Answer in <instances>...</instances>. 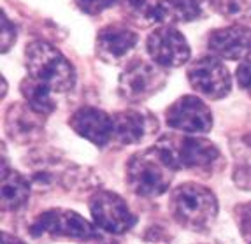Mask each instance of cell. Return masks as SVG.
I'll list each match as a JSON object with an SVG mask.
<instances>
[{"mask_svg": "<svg viewBox=\"0 0 251 244\" xmlns=\"http://www.w3.org/2000/svg\"><path fill=\"white\" fill-rule=\"evenodd\" d=\"M169 211L177 225L192 232H205L218 216L216 195L207 186L183 183L172 190Z\"/></svg>", "mask_w": 251, "mask_h": 244, "instance_id": "3", "label": "cell"}, {"mask_svg": "<svg viewBox=\"0 0 251 244\" xmlns=\"http://www.w3.org/2000/svg\"><path fill=\"white\" fill-rule=\"evenodd\" d=\"M146 48L151 60L163 69L181 67L192 56L188 42L174 25H163L153 30L148 35Z\"/></svg>", "mask_w": 251, "mask_h": 244, "instance_id": "9", "label": "cell"}, {"mask_svg": "<svg viewBox=\"0 0 251 244\" xmlns=\"http://www.w3.org/2000/svg\"><path fill=\"white\" fill-rule=\"evenodd\" d=\"M2 244H25L20 237L9 234V232H2Z\"/></svg>", "mask_w": 251, "mask_h": 244, "instance_id": "26", "label": "cell"}, {"mask_svg": "<svg viewBox=\"0 0 251 244\" xmlns=\"http://www.w3.org/2000/svg\"><path fill=\"white\" fill-rule=\"evenodd\" d=\"M228 146L234 156L232 179L235 186L241 190H251V120L232 132Z\"/></svg>", "mask_w": 251, "mask_h": 244, "instance_id": "16", "label": "cell"}, {"mask_svg": "<svg viewBox=\"0 0 251 244\" xmlns=\"http://www.w3.org/2000/svg\"><path fill=\"white\" fill-rule=\"evenodd\" d=\"M25 67L28 77L44 84L53 93H65L74 88L75 71L72 63L50 42H30L25 48Z\"/></svg>", "mask_w": 251, "mask_h": 244, "instance_id": "4", "label": "cell"}, {"mask_svg": "<svg viewBox=\"0 0 251 244\" xmlns=\"http://www.w3.org/2000/svg\"><path fill=\"white\" fill-rule=\"evenodd\" d=\"M69 125L77 135L84 137L99 147L107 146L114 141L113 114L104 113L97 107H81L69 120Z\"/></svg>", "mask_w": 251, "mask_h": 244, "instance_id": "14", "label": "cell"}, {"mask_svg": "<svg viewBox=\"0 0 251 244\" xmlns=\"http://www.w3.org/2000/svg\"><path fill=\"white\" fill-rule=\"evenodd\" d=\"M234 220L244 241L251 243V202L239 204L234 209Z\"/></svg>", "mask_w": 251, "mask_h": 244, "instance_id": "22", "label": "cell"}, {"mask_svg": "<svg viewBox=\"0 0 251 244\" xmlns=\"http://www.w3.org/2000/svg\"><path fill=\"white\" fill-rule=\"evenodd\" d=\"M176 169L158 146H151L130 156L126 164V185L144 198L162 197L174 179Z\"/></svg>", "mask_w": 251, "mask_h": 244, "instance_id": "2", "label": "cell"}, {"mask_svg": "<svg viewBox=\"0 0 251 244\" xmlns=\"http://www.w3.org/2000/svg\"><path fill=\"white\" fill-rule=\"evenodd\" d=\"M139 35L123 23H111L99 30L95 37V55L111 65L122 63L135 49Z\"/></svg>", "mask_w": 251, "mask_h": 244, "instance_id": "12", "label": "cell"}, {"mask_svg": "<svg viewBox=\"0 0 251 244\" xmlns=\"http://www.w3.org/2000/svg\"><path fill=\"white\" fill-rule=\"evenodd\" d=\"M165 123L184 134H207L213 128V114L202 98L183 95L165 109Z\"/></svg>", "mask_w": 251, "mask_h": 244, "instance_id": "10", "label": "cell"}, {"mask_svg": "<svg viewBox=\"0 0 251 244\" xmlns=\"http://www.w3.org/2000/svg\"><path fill=\"white\" fill-rule=\"evenodd\" d=\"M235 79H237L239 88L251 98V58L243 60V62L239 63L237 72H235Z\"/></svg>", "mask_w": 251, "mask_h": 244, "instance_id": "24", "label": "cell"}, {"mask_svg": "<svg viewBox=\"0 0 251 244\" xmlns=\"http://www.w3.org/2000/svg\"><path fill=\"white\" fill-rule=\"evenodd\" d=\"M21 95L25 97V102L37 113L50 116L51 113H54L56 109V102L53 98V92L50 88H46L44 84L37 83L35 79L26 76L20 84Z\"/></svg>", "mask_w": 251, "mask_h": 244, "instance_id": "19", "label": "cell"}, {"mask_svg": "<svg viewBox=\"0 0 251 244\" xmlns=\"http://www.w3.org/2000/svg\"><path fill=\"white\" fill-rule=\"evenodd\" d=\"M204 0H158L160 23L177 25L204 18Z\"/></svg>", "mask_w": 251, "mask_h": 244, "instance_id": "18", "label": "cell"}, {"mask_svg": "<svg viewBox=\"0 0 251 244\" xmlns=\"http://www.w3.org/2000/svg\"><path fill=\"white\" fill-rule=\"evenodd\" d=\"M190 86L202 97L211 100L225 98L232 90V77L222 58L202 55L192 62L186 72Z\"/></svg>", "mask_w": 251, "mask_h": 244, "instance_id": "8", "label": "cell"}, {"mask_svg": "<svg viewBox=\"0 0 251 244\" xmlns=\"http://www.w3.org/2000/svg\"><path fill=\"white\" fill-rule=\"evenodd\" d=\"M14 42H16V28L5 16V13H2V53H7L14 46Z\"/></svg>", "mask_w": 251, "mask_h": 244, "instance_id": "25", "label": "cell"}, {"mask_svg": "<svg viewBox=\"0 0 251 244\" xmlns=\"http://www.w3.org/2000/svg\"><path fill=\"white\" fill-rule=\"evenodd\" d=\"M207 48L222 60H246L251 55V28L234 25L213 30L207 35Z\"/></svg>", "mask_w": 251, "mask_h": 244, "instance_id": "15", "label": "cell"}, {"mask_svg": "<svg viewBox=\"0 0 251 244\" xmlns=\"http://www.w3.org/2000/svg\"><path fill=\"white\" fill-rule=\"evenodd\" d=\"M120 2L123 14L130 23L141 28H150L160 23L158 0H120Z\"/></svg>", "mask_w": 251, "mask_h": 244, "instance_id": "20", "label": "cell"}, {"mask_svg": "<svg viewBox=\"0 0 251 244\" xmlns=\"http://www.w3.org/2000/svg\"><path fill=\"white\" fill-rule=\"evenodd\" d=\"M44 123H46L44 114L34 111L28 104H20V102L9 105L4 116L7 135L21 146L39 143V139L44 135Z\"/></svg>", "mask_w": 251, "mask_h": 244, "instance_id": "13", "label": "cell"}, {"mask_svg": "<svg viewBox=\"0 0 251 244\" xmlns=\"http://www.w3.org/2000/svg\"><path fill=\"white\" fill-rule=\"evenodd\" d=\"M88 207L97 228L107 234L122 236L137 225V216L132 213L123 197L109 190H99L92 194Z\"/></svg>", "mask_w": 251, "mask_h": 244, "instance_id": "7", "label": "cell"}, {"mask_svg": "<svg viewBox=\"0 0 251 244\" xmlns=\"http://www.w3.org/2000/svg\"><path fill=\"white\" fill-rule=\"evenodd\" d=\"M156 146L176 171H192L199 176H213L225 167V158L216 144L195 134H167L160 137Z\"/></svg>", "mask_w": 251, "mask_h": 244, "instance_id": "1", "label": "cell"}, {"mask_svg": "<svg viewBox=\"0 0 251 244\" xmlns=\"http://www.w3.org/2000/svg\"><path fill=\"white\" fill-rule=\"evenodd\" d=\"M207 4L220 16L230 21L251 20V0H207Z\"/></svg>", "mask_w": 251, "mask_h": 244, "instance_id": "21", "label": "cell"}, {"mask_svg": "<svg viewBox=\"0 0 251 244\" xmlns=\"http://www.w3.org/2000/svg\"><path fill=\"white\" fill-rule=\"evenodd\" d=\"M250 244H251V243H250Z\"/></svg>", "mask_w": 251, "mask_h": 244, "instance_id": "27", "label": "cell"}, {"mask_svg": "<svg viewBox=\"0 0 251 244\" xmlns=\"http://www.w3.org/2000/svg\"><path fill=\"white\" fill-rule=\"evenodd\" d=\"M30 181L16 169L9 167L5 156L2 158V211L14 213L25 207L30 197Z\"/></svg>", "mask_w": 251, "mask_h": 244, "instance_id": "17", "label": "cell"}, {"mask_svg": "<svg viewBox=\"0 0 251 244\" xmlns=\"http://www.w3.org/2000/svg\"><path fill=\"white\" fill-rule=\"evenodd\" d=\"M74 2H75V5H77V9L83 11L84 14L95 16V14L104 13L105 9L113 7L120 0H74Z\"/></svg>", "mask_w": 251, "mask_h": 244, "instance_id": "23", "label": "cell"}, {"mask_svg": "<svg viewBox=\"0 0 251 244\" xmlns=\"http://www.w3.org/2000/svg\"><path fill=\"white\" fill-rule=\"evenodd\" d=\"M114 141L123 146L139 144L151 139L158 132V122L150 111L130 107L113 114Z\"/></svg>", "mask_w": 251, "mask_h": 244, "instance_id": "11", "label": "cell"}, {"mask_svg": "<svg viewBox=\"0 0 251 244\" xmlns=\"http://www.w3.org/2000/svg\"><path fill=\"white\" fill-rule=\"evenodd\" d=\"M167 74L158 63L148 62L143 58L130 60L125 65L118 79V93L120 97L132 104L148 100L153 95L165 88Z\"/></svg>", "mask_w": 251, "mask_h": 244, "instance_id": "5", "label": "cell"}, {"mask_svg": "<svg viewBox=\"0 0 251 244\" xmlns=\"http://www.w3.org/2000/svg\"><path fill=\"white\" fill-rule=\"evenodd\" d=\"M30 236L53 237L67 241H93L99 237L95 223L71 209H50L35 218L30 225Z\"/></svg>", "mask_w": 251, "mask_h": 244, "instance_id": "6", "label": "cell"}]
</instances>
